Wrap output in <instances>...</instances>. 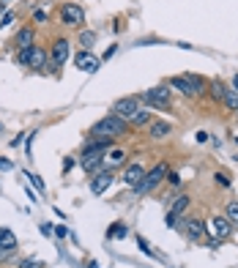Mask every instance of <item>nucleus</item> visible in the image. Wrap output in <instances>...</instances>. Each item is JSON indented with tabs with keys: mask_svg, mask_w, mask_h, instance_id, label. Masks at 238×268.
I'll list each match as a JSON object with an SVG mask.
<instances>
[{
	"mask_svg": "<svg viewBox=\"0 0 238 268\" xmlns=\"http://www.w3.org/2000/svg\"><path fill=\"white\" fill-rule=\"evenodd\" d=\"M129 129V123L124 118H118V115H104L101 120H96V123L91 126V137L93 140H115V137H121V134H126Z\"/></svg>",
	"mask_w": 238,
	"mask_h": 268,
	"instance_id": "f257e3e1",
	"label": "nucleus"
},
{
	"mask_svg": "<svg viewBox=\"0 0 238 268\" xmlns=\"http://www.w3.org/2000/svg\"><path fill=\"white\" fill-rule=\"evenodd\" d=\"M167 172H170V167L162 162V164H156L151 172H145V175H142V181L137 186H134V194H148V192H153L156 186L162 184V181L167 178Z\"/></svg>",
	"mask_w": 238,
	"mask_h": 268,
	"instance_id": "f03ea898",
	"label": "nucleus"
},
{
	"mask_svg": "<svg viewBox=\"0 0 238 268\" xmlns=\"http://www.w3.org/2000/svg\"><path fill=\"white\" fill-rule=\"evenodd\" d=\"M17 60H19V66H28V69H44L47 66V52H44V47H25V50H19V55H17Z\"/></svg>",
	"mask_w": 238,
	"mask_h": 268,
	"instance_id": "7ed1b4c3",
	"label": "nucleus"
},
{
	"mask_svg": "<svg viewBox=\"0 0 238 268\" xmlns=\"http://www.w3.org/2000/svg\"><path fill=\"white\" fill-rule=\"evenodd\" d=\"M170 88L181 91L183 96H200L203 88H206V82H203L200 77H194V74H186V77H173L170 79Z\"/></svg>",
	"mask_w": 238,
	"mask_h": 268,
	"instance_id": "20e7f679",
	"label": "nucleus"
},
{
	"mask_svg": "<svg viewBox=\"0 0 238 268\" xmlns=\"http://www.w3.org/2000/svg\"><path fill=\"white\" fill-rule=\"evenodd\" d=\"M170 85H156V88L145 91L142 93V102H145L148 107H153V110H170Z\"/></svg>",
	"mask_w": 238,
	"mask_h": 268,
	"instance_id": "39448f33",
	"label": "nucleus"
},
{
	"mask_svg": "<svg viewBox=\"0 0 238 268\" xmlns=\"http://www.w3.org/2000/svg\"><path fill=\"white\" fill-rule=\"evenodd\" d=\"M137 112H140V99L137 96H124V99H118V102L112 104V115L124 118L126 123L137 115Z\"/></svg>",
	"mask_w": 238,
	"mask_h": 268,
	"instance_id": "423d86ee",
	"label": "nucleus"
},
{
	"mask_svg": "<svg viewBox=\"0 0 238 268\" xmlns=\"http://www.w3.org/2000/svg\"><path fill=\"white\" fill-rule=\"evenodd\" d=\"M104 156H107V151H93V148H85V151H83V159H80V164L85 167V172H99V170H107V167H104Z\"/></svg>",
	"mask_w": 238,
	"mask_h": 268,
	"instance_id": "0eeeda50",
	"label": "nucleus"
},
{
	"mask_svg": "<svg viewBox=\"0 0 238 268\" xmlns=\"http://www.w3.org/2000/svg\"><path fill=\"white\" fill-rule=\"evenodd\" d=\"M208 230L216 241H227L230 236H233V222H230L227 216H214L208 222Z\"/></svg>",
	"mask_w": 238,
	"mask_h": 268,
	"instance_id": "6e6552de",
	"label": "nucleus"
},
{
	"mask_svg": "<svg viewBox=\"0 0 238 268\" xmlns=\"http://www.w3.org/2000/svg\"><path fill=\"white\" fill-rule=\"evenodd\" d=\"M112 181H115L112 170H99V172H93V181H91V192H93V194H104V192L112 186Z\"/></svg>",
	"mask_w": 238,
	"mask_h": 268,
	"instance_id": "1a4fd4ad",
	"label": "nucleus"
},
{
	"mask_svg": "<svg viewBox=\"0 0 238 268\" xmlns=\"http://www.w3.org/2000/svg\"><path fill=\"white\" fill-rule=\"evenodd\" d=\"M74 63H77L80 71H88V74H93V71H99V58L91 55V50H83L77 52V58H74Z\"/></svg>",
	"mask_w": 238,
	"mask_h": 268,
	"instance_id": "9d476101",
	"label": "nucleus"
},
{
	"mask_svg": "<svg viewBox=\"0 0 238 268\" xmlns=\"http://www.w3.org/2000/svg\"><path fill=\"white\" fill-rule=\"evenodd\" d=\"M60 19H63L66 25H83V19H85V11L80 9L77 3H66L63 9H60Z\"/></svg>",
	"mask_w": 238,
	"mask_h": 268,
	"instance_id": "9b49d317",
	"label": "nucleus"
},
{
	"mask_svg": "<svg viewBox=\"0 0 238 268\" xmlns=\"http://www.w3.org/2000/svg\"><path fill=\"white\" fill-rule=\"evenodd\" d=\"M69 41H66V38H58L55 44H52V63L55 66H63L66 60H69Z\"/></svg>",
	"mask_w": 238,
	"mask_h": 268,
	"instance_id": "f8f14e48",
	"label": "nucleus"
},
{
	"mask_svg": "<svg viewBox=\"0 0 238 268\" xmlns=\"http://www.w3.org/2000/svg\"><path fill=\"white\" fill-rule=\"evenodd\" d=\"M142 175H145V170H142L140 164H129L126 170H124V184L126 186H137L140 181H142Z\"/></svg>",
	"mask_w": 238,
	"mask_h": 268,
	"instance_id": "ddd939ff",
	"label": "nucleus"
},
{
	"mask_svg": "<svg viewBox=\"0 0 238 268\" xmlns=\"http://www.w3.org/2000/svg\"><path fill=\"white\" fill-rule=\"evenodd\" d=\"M203 236H206V225L197 222V219H189L186 222V238L189 241H200Z\"/></svg>",
	"mask_w": 238,
	"mask_h": 268,
	"instance_id": "4468645a",
	"label": "nucleus"
},
{
	"mask_svg": "<svg viewBox=\"0 0 238 268\" xmlns=\"http://www.w3.org/2000/svg\"><path fill=\"white\" fill-rule=\"evenodd\" d=\"M170 131H173V126H170L167 120H151V137H153V140L167 137Z\"/></svg>",
	"mask_w": 238,
	"mask_h": 268,
	"instance_id": "2eb2a0df",
	"label": "nucleus"
},
{
	"mask_svg": "<svg viewBox=\"0 0 238 268\" xmlns=\"http://www.w3.org/2000/svg\"><path fill=\"white\" fill-rule=\"evenodd\" d=\"M17 44H19V50L36 44V33H33V28H22V30H19L17 33Z\"/></svg>",
	"mask_w": 238,
	"mask_h": 268,
	"instance_id": "dca6fc26",
	"label": "nucleus"
},
{
	"mask_svg": "<svg viewBox=\"0 0 238 268\" xmlns=\"http://www.w3.org/2000/svg\"><path fill=\"white\" fill-rule=\"evenodd\" d=\"M0 249H17V236L9 227H0Z\"/></svg>",
	"mask_w": 238,
	"mask_h": 268,
	"instance_id": "f3484780",
	"label": "nucleus"
},
{
	"mask_svg": "<svg viewBox=\"0 0 238 268\" xmlns=\"http://www.w3.org/2000/svg\"><path fill=\"white\" fill-rule=\"evenodd\" d=\"M124 159H126V153L115 148V151H110V153H107V156H104V167H107V170H112V167L124 164Z\"/></svg>",
	"mask_w": 238,
	"mask_h": 268,
	"instance_id": "a211bd4d",
	"label": "nucleus"
},
{
	"mask_svg": "<svg viewBox=\"0 0 238 268\" xmlns=\"http://www.w3.org/2000/svg\"><path fill=\"white\" fill-rule=\"evenodd\" d=\"M189 203H192V197H189V194H181V197L175 200V205H173V208H170V213H175V216H181V213L189 208Z\"/></svg>",
	"mask_w": 238,
	"mask_h": 268,
	"instance_id": "6ab92c4d",
	"label": "nucleus"
},
{
	"mask_svg": "<svg viewBox=\"0 0 238 268\" xmlns=\"http://www.w3.org/2000/svg\"><path fill=\"white\" fill-rule=\"evenodd\" d=\"M153 120V112L151 110H140L137 115L132 118V126H145V123H151Z\"/></svg>",
	"mask_w": 238,
	"mask_h": 268,
	"instance_id": "aec40b11",
	"label": "nucleus"
},
{
	"mask_svg": "<svg viewBox=\"0 0 238 268\" xmlns=\"http://www.w3.org/2000/svg\"><path fill=\"white\" fill-rule=\"evenodd\" d=\"M22 178H28V181H30V186H33V189H36L38 194H47V186H44V181L38 178V175H33V172H25Z\"/></svg>",
	"mask_w": 238,
	"mask_h": 268,
	"instance_id": "412c9836",
	"label": "nucleus"
},
{
	"mask_svg": "<svg viewBox=\"0 0 238 268\" xmlns=\"http://www.w3.org/2000/svg\"><path fill=\"white\" fill-rule=\"evenodd\" d=\"M222 102L227 104V110L238 112V91H227V93H224V99H222Z\"/></svg>",
	"mask_w": 238,
	"mask_h": 268,
	"instance_id": "4be33fe9",
	"label": "nucleus"
},
{
	"mask_svg": "<svg viewBox=\"0 0 238 268\" xmlns=\"http://www.w3.org/2000/svg\"><path fill=\"white\" fill-rule=\"evenodd\" d=\"M224 93H227V91H224V85L219 82V79H214V82H211V96H214V99H219V102H222V99H224Z\"/></svg>",
	"mask_w": 238,
	"mask_h": 268,
	"instance_id": "5701e85b",
	"label": "nucleus"
},
{
	"mask_svg": "<svg viewBox=\"0 0 238 268\" xmlns=\"http://www.w3.org/2000/svg\"><path fill=\"white\" fill-rule=\"evenodd\" d=\"M227 219L233 225H238V200H230L227 203Z\"/></svg>",
	"mask_w": 238,
	"mask_h": 268,
	"instance_id": "b1692460",
	"label": "nucleus"
},
{
	"mask_svg": "<svg viewBox=\"0 0 238 268\" xmlns=\"http://www.w3.org/2000/svg\"><path fill=\"white\" fill-rule=\"evenodd\" d=\"M19 268H44V263H42V260H36V257H28V260L19 263Z\"/></svg>",
	"mask_w": 238,
	"mask_h": 268,
	"instance_id": "393cba45",
	"label": "nucleus"
},
{
	"mask_svg": "<svg viewBox=\"0 0 238 268\" xmlns=\"http://www.w3.org/2000/svg\"><path fill=\"white\" fill-rule=\"evenodd\" d=\"M80 41H83V44H85V50H88V47L96 41V33H80Z\"/></svg>",
	"mask_w": 238,
	"mask_h": 268,
	"instance_id": "a878e982",
	"label": "nucleus"
},
{
	"mask_svg": "<svg viewBox=\"0 0 238 268\" xmlns=\"http://www.w3.org/2000/svg\"><path fill=\"white\" fill-rule=\"evenodd\" d=\"M107 236H115V238H124V236H126V227H124V225H115V227H112V230H110V233H107Z\"/></svg>",
	"mask_w": 238,
	"mask_h": 268,
	"instance_id": "bb28decb",
	"label": "nucleus"
},
{
	"mask_svg": "<svg viewBox=\"0 0 238 268\" xmlns=\"http://www.w3.org/2000/svg\"><path fill=\"white\" fill-rule=\"evenodd\" d=\"M214 178H216V184H222V186H230V178L224 175V172H216Z\"/></svg>",
	"mask_w": 238,
	"mask_h": 268,
	"instance_id": "cd10ccee",
	"label": "nucleus"
},
{
	"mask_svg": "<svg viewBox=\"0 0 238 268\" xmlns=\"http://www.w3.org/2000/svg\"><path fill=\"white\" fill-rule=\"evenodd\" d=\"M11 19H14V14H11V11H6V14H3V19H0V28H6V25H11Z\"/></svg>",
	"mask_w": 238,
	"mask_h": 268,
	"instance_id": "c85d7f7f",
	"label": "nucleus"
},
{
	"mask_svg": "<svg viewBox=\"0 0 238 268\" xmlns=\"http://www.w3.org/2000/svg\"><path fill=\"white\" fill-rule=\"evenodd\" d=\"M167 181H170V184H173V186H178V184H181L178 172H167Z\"/></svg>",
	"mask_w": 238,
	"mask_h": 268,
	"instance_id": "c756f323",
	"label": "nucleus"
},
{
	"mask_svg": "<svg viewBox=\"0 0 238 268\" xmlns=\"http://www.w3.org/2000/svg\"><path fill=\"white\" fill-rule=\"evenodd\" d=\"M55 236H58V238H66V236H69V230H66V227L60 225V227H55Z\"/></svg>",
	"mask_w": 238,
	"mask_h": 268,
	"instance_id": "7c9ffc66",
	"label": "nucleus"
},
{
	"mask_svg": "<svg viewBox=\"0 0 238 268\" xmlns=\"http://www.w3.org/2000/svg\"><path fill=\"white\" fill-rule=\"evenodd\" d=\"M11 167H14V164H11V162H9V159H0V170H6V172H9V170H11Z\"/></svg>",
	"mask_w": 238,
	"mask_h": 268,
	"instance_id": "2f4dec72",
	"label": "nucleus"
},
{
	"mask_svg": "<svg viewBox=\"0 0 238 268\" xmlns=\"http://www.w3.org/2000/svg\"><path fill=\"white\" fill-rule=\"evenodd\" d=\"M11 254H14V249H0V260H9Z\"/></svg>",
	"mask_w": 238,
	"mask_h": 268,
	"instance_id": "473e14b6",
	"label": "nucleus"
},
{
	"mask_svg": "<svg viewBox=\"0 0 238 268\" xmlns=\"http://www.w3.org/2000/svg\"><path fill=\"white\" fill-rule=\"evenodd\" d=\"M33 17H36V22H47V11H36Z\"/></svg>",
	"mask_w": 238,
	"mask_h": 268,
	"instance_id": "72a5a7b5",
	"label": "nucleus"
},
{
	"mask_svg": "<svg viewBox=\"0 0 238 268\" xmlns=\"http://www.w3.org/2000/svg\"><path fill=\"white\" fill-rule=\"evenodd\" d=\"M42 233H44V236H50V233H52V225H50V222H42Z\"/></svg>",
	"mask_w": 238,
	"mask_h": 268,
	"instance_id": "f704fd0d",
	"label": "nucleus"
},
{
	"mask_svg": "<svg viewBox=\"0 0 238 268\" xmlns=\"http://www.w3.org/2000/svg\"><path fill=\"white\" fill-rule=\"evenodd\" d=\"M71 167H74V162H71V159H66V162H63V172H69Z\"/></svg>",
	"mask_w": 238,
	"mask_h": 268,
	"instance_id": "c9c22d12",
	"label": "nucleus"
},
{
	"mask_svg": "<svg viewBox=\"0 0 238 268\" xmlns=\"http://www.w3.org/2000/svg\"><path fill=\"white\" fill-rule=\"evenodd\" d=\"M112 55H115V44H112V47H110V50H107V52H104V60H110Z\"/></svg>",
	"mask_w": 238,
	"mask_h": 268,
	"instance_id": "e433bc0d",
	"label": "nucleus"
},
{
	"mask_svg": "<svg viewBox=\"0 0 238 268\" xmlns=\"http://www.w3.org/2000/svg\"><path fill=\"white\" fill-rule=\"evenodd\" d=\"M233 85H235V91H238V74L233 77Z\"/></svg>",
	"mask_w": 238,
	"mask_h": 268,
	"instance_id": "4c0bfd02",
	"label": "nucleus"
},
{
	"mask_svg": "<svg viewBox=\"0 0 238 268\" xmlns=\"http://www.w3.org/2000/svg\"><path fill=\"white\" fill-rule=\"evenodd\" d=\"M235 143H238V137H235Z\"/></svg>",
	"mask_w": 238,
	"mask_h": 268,
	"instance_id": "58836bf2",
	"label": "nucleus"
}]
</instances>
